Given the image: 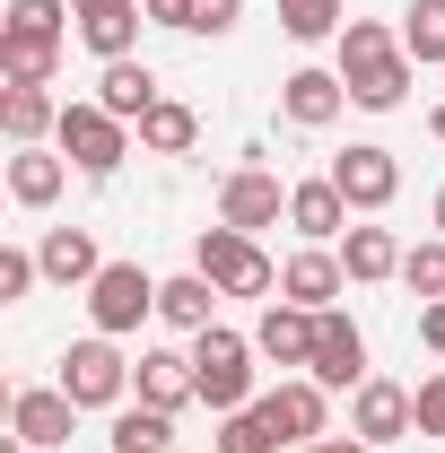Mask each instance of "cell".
I'll return each mask as SVG.
<instances>
[{"mask_svg":"<svg viewBox=\"0 0 445 453\" xmlns=\"http://www.w3.org/2000/svg\"><path fill=\"white\" fill-rule=\"evenodd\" d=\"M410 70H419V61L402 53L393 27H376V18H349V27H340V88H349V105L393 113L410 96Z\"/></svg>","mask_w":445,"mask_h":453,"instance_id":"6da1fadb","label":"cell"},{"mask_svg":"<svg viewBox=\"0 0 445 453\" xmlns=\"http://www.w3.org/2000/svg\"><path fill=\"white\" fill-rule=\"evenodd\" d=\"M192 271L219 288V296H279V262L262 253V235H236V226H201Z\"/></svg>","mask_w":445,"mask_h":453,"instance_id":"7a4b0ae2","label":"cell"},{"mask_svg":"<svg viewBox=\"0 0 445 453\" xmlns=\"http://www.w3.org/2000/svg\"><path fill=\"white\" fill-rule=\"evenodd\" d=\"M254 332H227V323H210V332H192V375H201V401L210 410H245V401H262L254 393Z\"/></svg>","mask_w":445,"mask_h":453,"instance_id":"3957f363","label":"cell"},{"mask_svg":"<svg viewBox=\"0 0 445 453\" xmlns=\"http://www.w3.org/2000/svg\"><path fill=\"white\" fill-rule=\"evenodd\" d=\"M61 393L79 401V410H122V401H131V357H122L105 332L70 340V349H61Z\"/></svg>","mask_w":445,"mask_h":453,"instance_id":"277c9868","label":"cell"},{"mask_svg":"<svg viewBox=\"0 0 445 453\" xmlns=\"http://www.w3.org/2000/svg\"><path fill=\"white\" fill-rule=\"evenodd\" d=\"M53 149H61V157H70L79 174H88V183H105V174L122 166V157H131V122H113V113L97 105V96H88V105H61Z\"/></svg>","mask_w":445,"mask_h":453,"instance_id":"5b68a950","label":"cell"},{"mask_svg":"<svg viewBox=\"0 0 445 453\" xmlns=\"http://www.w3.org/2000/svg\"><path fill=\"white\" fill-rule=\"evenodd\" d=\"M158 314V280L140 271V262H105L97 280H88V323L105 340H122V332H140Z\"/></svg>","mask_w":445,"mask_h":453,"instance_id":"8992f818","label":"cell"},{"mask_svg":"<svg viewBox=\"0 0 445 453\" xmlns=\"http://www.w3.org/2000/svg\"><path fill=\"white\" fill-rule=\"evenodd\" d=\"M288 219V183H279L271 166H236L219 183V226H236V235H262V226Z\"/></svg>","mask_w":445,"mask_h":453,"instance_id":"52a82bcc","label":"cell"},{"mask_svg":"<svg viewBox=\"0 0 445 453\" xmlns=\"http://www.w3.org/2000/svg\"><path fill=\"white\" fill-rule=\"evenodd\" d=\"M140 27H149V9H140V0H70V35H79L97 61H131Z\"/></svg>","mask_w":445,"mask_h":453,"instance_id":"ba28073f","label":"cell"},{"mask_svg":"<svg viewBox=\"0 0 445 453\" xmlns=\"http://www.w3.org/2000/svg\"><path fill=\"white\" fill-rule=\"evenodd\" d=\"M332 183L349 210H393V192H402V166H393V149H376V140H349L332 157Z\"/></svg>","mask_w":445,"mask_h":453,"instance_id":"9c48e42d","label":"cell"},{"mask_svg":"<svg viewBox=\"0 0 445 453\" xmlns=\"http://www.w3.org/2000/svg\"><path fill=\"white\" fill-rule=\"evenodd\" d=\"M306 375H315L324 393H358V384H367V332H358L340 305L324 314V332H315V366H306Z\"/></svg>","mask_w":445,"mask_h":453,"instance_id":"30bf717a","label":"cell"},{"mask_svg":"<svg viewBox=\"0 0 445 453\" xmlns=\"http://www.w3.org/2000/svg\"><path fill=\"white\" fill-rule=\"evenodd\" d=\"M262 410H271L279 445H324V427H332V393L315 375H288L279 393H262Z\"/></svg>","mask_w":445,"mask_h":453,"instance_id":"8fae6325","label":"cell"},{"mask_svg":"<svg viewBox=\"0 0 445 453\" xmlns=\"http://www.w3.org/2000/svg\"><path fill=\"white\" fill-rule=\"evenodd\" d=\"M340 288H349V271H340L332 244H306V253H288V262H279V296H288V305H306V314H332Z\"/></svg>","mask_w":445,"mask_h":453,"instance_id":"7c38bea8","label":"cell"},{"mask_svg":"<svg viewBox=\"0 0 445 453\" xmlns=\"http://www.w3.org/2000/svg\"><path fill=\"white\" fill-rule=\"evenodd\" d=\"M349 436H367V445H402V436H419L410 393H402V384H385V375H367V384L349 393Z\"/></svg>","mask_w":445,"mask_h":453,"instance_id":"4fadbf2b","label":"cell"},{"mask_svg":"<svg viewBox=\"0 0 445 453\" xmlns=\"http://www.w3.org/2000/svg\"><path fill=\"white\" fill-rule=\"evenodd\" d=\"M315 332H324V314H306V305H288V296H262L254 349H262L271 366H315Z\"/></svg>","mask_w":445,"mask_h":453,"instance_id":"5bb4252c","label":"cell"},{"mask_svg":"<svg viewBox=\"0 0 445 453\" xmlns=\"http://www.w3.org/2000/svg\"><path fill=\"white\" fill-rule=\"evenodd\" d=\"M340 105H349L340 70H288V79H279V113H288L297 131H332Z\"/></svg>","mask_w":445,"mask_h":453,"instance_id":"9a60e30c","label":"cell"},{"mask_svg":"<svg viewBox=\"0 0 445 453\" xmlns=\"http://www.w3.org/2000/svg\"><path fill=\"white\" fill-rule=\"evenodd\" d=\"M131 393L149 401V410H183V401H201L192 349H140V366H131Z\"/></svg>","mask_w":445,"mask_h":453,"instance_id":"2e32d148","label":"cell"},{"mask_svg":"<svg viewBox=\"0 0 445 453\" xmlns=\"http://www.w3.org/2000/svg\"><path fill=\"white\" fill-rule=\"evenodd\" d=\"M9 427H18L27 445H70V427H79V401L61 393V384H27V393L9 401Z\"/></svg>","mask_w":445,"mask_h":453,"instance_id":"e0dca14e","label":"cell"},{"mask_svg":"<svg viewBox=\"0 0 445 453\" xmlns=\"http://www.w3.org/2000/svg\"><path fill=\"white\" fill-rule=\"evenodd\" d=\"M288 226H297L306 244H332V235H349V201H340L332 174H315V183H288Z\"/></svg>","mask_w":445,"mask_h":453,"instance_id":"ac0fdd59","label":"cell"},{"mask_svg":"<svg viewBox=\"0 0 445 453\" xmlns=\"http://www.w3.org/2000/svg\"><path fill=\"white\" fill-rule=\"evenodd\" d=\"M35 262H44V280H53V288H88L97 271H105V253H97V235H88V226H44Z\"/></svg>","mask_w":445,"mask_h":453,"instance_id":"d6986e66","label":"cell"},{"mask_svg":"<svg viewBox=\"0 0 445 453\" xmlns=\"http://www.w3.org/2000/svg\"><path fill=\"white\" fill-rule=\"evenodd\" d=\"M158 96H167V88H158L149 61H105V79H97V105H105L113 122H131V131H140V113L158 105Z\"/></svg>","mask_w":445,"mask_h":453,"instance_id":"ffe728a7","label":"cell"},{"mask_svg":"<svg viewBox=\"0 0 445 453\" xmlns=\"http://www.w3.org/2000/svg\"><path fill=\"white\" fill-rule=\"evenodd\" d=\"M61 183H70V157H61V149H18V157H9V201H18V210H53Z\"/></svg>","mask_w":445,"mask_h":453,"instance_id":"44dd1931","label":"cell"},{"mask_svg":"<svg viewBox=\"0 0 445 453\" xmlns=\"http://www.w3.org/2000/svg\"><path fill=\"white\" fill-rule=\"evenodd\" d=\"M0 131H9V149H44V131H61V105L44 88H9L0 79Z\"/></svg>","mask_w":445,"mask_h":453,"instance_id":"7402d4cb","label":"cell"},{"mask_svg":"<svg viewBox=\"0 0 445 453\" xmlns=\"http://www.w3.org/2000/svg\"><path fill=\"white\" fill-rule=\"evenodd\" d=\"M340 271H349L358 288L402 280V244H393V226H349V235H340Z\"/></svg>","mask_w":445,"mask_h":453,"instance_id":"603a6c76","label":"cell"},{"mask_svg":"<svg viewBox=\"0 0 445 453\" xmlns=\"http://www.w3.org/2000/svg\"><path fill=\"white\" fill-rule=\"evenodd\" d=\"M192 140H201V113L183 105V96H158V105L140 113V149L149 157H183Z\"/></svg>","mask_w":445,"mask_h":453,"instance_id":"cb8c5ba5","label":"cell"},{"mask_svg":"<svg viewBox=\"0 0 445 453\" xmlns=\"http://www.w3.org/2000/svg\"><path fill=\"white\" fill-rule=\"evenodd\" d=\"M113 453H175V410H149V401H122L113 410Z\"/></svg>","mask_w":445,"mask_h":453,"instance_id":"d4e9b609","label":"cell"},{"mask_svg":"<svg viewBox=\"0 0 445 453\" xmlns=\"http://www.w3.org/2000/svg\"><path fill=\"white\" fill-rule=\"evenodd\" d=\"M210 305H219V288L201 280V271L158 280V323H175V332H210Z\"/></svg>","mask_w":445,"mask_h":453,"instance_id":"484cf974","label":"cell"},{"mask_svg":"<svg viewBox=\"0 0 445 453\" xmlns=\"http://www.w3.org/2000/svg\"><path fill=\"white\" fill-rule=\"evenodd\" d=\"M61 70V44H44V35H0V79L9 88H53Z\"/></svg>","mask_w":445,"mask_h":453,"instance_id":"4316f807","label":"cell"},{"mask_svg":"<svg viewBox=\"0 0 445 453\" xmlns=\"http://www.w3.org/2000/svg\"><path fill=\"white\" fill-rule=\"evenodd\" d=\"M219 453H288V445H279L271 410H262V401H245V410H227V418H219Z\"/></svg>","mask_w":445,"mask_h":453,"instance_id":"83f0119b","label":"cell"},{"mask_svg":"<svg viewBox=\"0 0 445 453\" xmlns=\"http://www.w3.org/2000/svg\"><path fill=\"white\" fill-rule=\"evenodd\" d=\"M0 35H44V44H61L70 35V0H9L0 9Z\"/></svg>","mask_w":445,"mask_h":453,"instance_id":"f1b7e54d","label":"cell"},{"mask_svg":"<svg viewBox=\"0 0 445 453\" xmlns=\"http://www.w3.org/2000/svg\"><path fill=\"white\" fill-rule=\"evenodd\" d=\"M402 53L410 61H445V0H410V9H402Z\"/></svg>","mask_w":445,"mask_h":453,"instance_id":"f546056e","label":"cell"},{"mask_svg":"<svg viewBox=\"0 0 445 453\" xmlns=\"http://www.w3.org/2000/svg\"><path fill=\"white\" fill-rule=\"evenodd\" d=\"M349 0H279V27L297 35V44H324V35H340L349 18H340Z\"/></svg>","mask_w":445,"mask_h":453,"instance_id":"4dcf8cb0","label":"cell"},{"mask_svg":"<svg viewBox=\"0 0 445 453\" xmlns=\"http://www.w3.org/2000/svg\"><path fill=\"white\" fill-rule=\"evenodd\" d=\"M402 288H410V296H428V305L445 296V235H428V244H410V253H402Z\"/></svg>","mask_w":445,"mask_h":453,"instance_id":"1f68e13d","label":"cell"},{"mask_svg":"<svg viewBox=\"0 0 445 453\" xmlns=\"http://www.w3.org/2000/svg\"><path fill=\"white\" fill-rule=\"evenodd\" d=\"M35 280H44V262H35L27 244H9V253H0V305H18V296H27Z\"/></svg>","mask_w":445,"mask_h":453,"instance_id":"d6a6232c","label":"cell"},{"mask_svg":"<svg viewBox=\"0 0 445 453\" xmlns=\"http://www.w3.org/2000/svg\"><path fill=\"white\" fill-rule=\"evenodd\" d=\"M410 418H419V436H437V445H445V375H428V384L410 393Z\"/></svg>","mask_w":445,"mask_h":453,"instance_id":"836d02e7","label":"cell"},{"mask_svg":"<svg viewBox=\"0 0 445 453\" xmlns=\"http://www.w3.org/2000/svg\"><path fill=\"white\" fill-rule=\"evenodd\" d=\"M245 18V0H192V35H227Z\"/></svg>","mask_w":445,"mask_h":453,"instance_id":"e575fe53","label":"cell"},{"mask_svg":"<svg viewBox=\"0 0 445 453\" xmlns=\"http://www.w3.org/2000/svg\"><path fill=\"white\" fill-rule=\"evenodd\" d=\"M140 9H149V27H183L192 35V0H140Z\"/></svg>","mask_w":445,"mask_h":453,"instance_id":"d590c367","label":"cell"},{"mask_svg":"<svg viewBox=\"0 0 445 453\" xmlns=\"http://www.w3.org/2000/svg\"><path fill=\"white\" fill-rule=\"evenodd\" d=\"M419 340H428V349L445 357V296H437V305H419Z\"/></svg>","mask_w":445,"mask_h":453,"instance_id":"8d00e7d4","label":"cell"},{"mask_svg":"<svg viewBox=\"0 0 445 453\" xmlns=\"http://www.w3.org/2000/svg\"><path fill=\"white\" fill-rule=\"evenodd\" d=\"M324 453H376L367 436H324Z\"/></svg>","mask_w":445,"mask_h":453,"instance_id":"74e56055","label":"cell"},{"mask_svg":"<svg viewBox=\"0 0 445 453\" xmlns=\"http://www.w3.org/2000/svg\"><path fill=\"white\" fill-rule=\"evenodd\" d=\"M0 453H35V445H27V436H18V427H9V436H0Z\"/></svg>","mask_w":445,"mask_h":453,"instance_id":"f35d334b","label":"cell"},{"mask_svg":"<svg viewBox=\"0 0 445 453\" xmlns=\"http://www.w3.org/2000/svg\"><path fill=\"white\" fill-rule=\"evenodd\" d=\"M428 131H437V140H445V105H437V113H428Z\"/></svg>","mask_w":445,"mask_h":453,"instance_id":"ab89813d","label":"cell"},{"mask_svg":"<svg viewBox=\"0 0 445 453\" xmlns=\"http://www.w3.org/2000/svg\"><path fill=\"white\" fill-rule=\"evenodd\" d=\"M437 226H445V183H437Z\"/></svg>","mask_w":445,"mask_h":453,"instance_id":"60d3db41","label":"cell"},{"mask_svg":"<svg viewBox=\"0 0 445 453\" xmlns=\"http://www.w3.org/2000/svg\"><path fill=\"white\" fill-rule=\"evenodd\" d=\"M288 453H324V445H288Z\"/></svg>","mask_w":445,"mask_h":453,"instance_id":"b9f144b4","label":"cell"}]
</instances>
